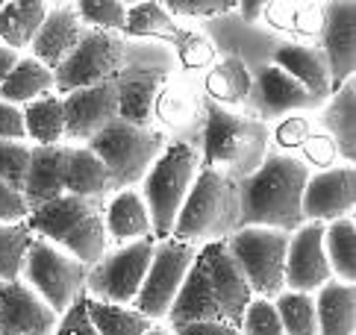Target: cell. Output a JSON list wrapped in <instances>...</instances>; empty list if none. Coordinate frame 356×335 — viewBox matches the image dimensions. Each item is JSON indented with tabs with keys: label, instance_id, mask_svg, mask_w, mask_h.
<instances>
[{
	"label": "cell",
	"instance_id": "1",
	"mask_svg": "<svg viewBox=\"0 0 356 335\" xmlns=\"http://www.w3.org/2000/svg\"><path fill=\"white\" fill-rule=\"evenodd\" d=\"M309 168L289 153H268L265 162L248 179L238 183V229L241 227H268L280 233H295L303 224V188Z\"/></svg>",
	"mask_w": 356,
	"mask_h": 335
},
{
	"label": "cell",
	"instance_id": "2",
	"mask_svg": "<svg viewBox=\"0 0 356 335\" xmlns=\"http://www.w3.org/2000/svg\"><path fill=\"white\" fill-rule=\"evenodd\" d=\"M268 145V124L207 103V112H203V168H212V171L241 183L265 162Z\"/></svg>",
	"mask_w": 356,
	"mask_h": 335
},
{
	"label": "cell",
	"instance_id": "3",
	"mask_svg": "<svg viewBox=\"0 0 356 335\" xmlns=\"http://www.w3.org/2000/svg\"><path fill=\"white\" fill-rule=\"evenodd\" d=\"M33 236L50 241L65 250L86 268H95L106 256V227H104V200H86L74 195H62L27 218Z\"/></svg>",
	"mask_w": 356,
	"mask_h": 335
},
{
	"label": "cell",
	"instance_id": "4",
	"mask_svg": "<svg viewBox=\"0 0 356 335\" xmlns=\"http://www.w3.org/2000/svg\"><path fill=\"white\" fill-rule=\"evenodd\" d=\"M238 183L212 168H203L195 177L192 191L174 221L171 238L203 247L212 241H227L238 229Z\"/></svg>",
	"mask_w": 356,
	"mask_h": 335
},
{
	"label": "cell",
	"instance_id": "5",
	"mask_svg": "<svg viewBox=\"0 0 356 335\" xmlns=\"http://www.w3.org/2000/svg\"><path fill=\"white\" fill-rule=\"evenodd\" d=\"M200 171V156L188 141H171L162 156L150 165L145 183V206L150 215L154 238L165 241L174 233V221L192 191V183Z\"/></svg>",
	"mask_w": 356,
	"mask_h": 335
},
{
	"label": "cell",
	"instance_id": "6",
	"mask_svg": "<svg viewBox=\"0 0 356 335\" xmlns=\"http://www.w3.org/2000/svg\"><path fill=\"white\" fill-rule=\"evenodd\" d=\"M86 147L104 162L112 191H124L136 183H142L150 171V165L168 147V141H165V133L159 126H133L115 118Z\"/></svg>",
	"mask_w": 356,
	"mask_h": 335
},
{
	"label": "cell",
	"instance_id": "7",
	"mask_svg": "<svg viewBox=\"0 0 356 335\" xmlns=\"http://www.w3.org/2000/svg\"><path fill=\"white\" fill-rule=\"evenodd\" d=\"M233 259L238 262L245 274L253 297L274 300L283 294V274H286V250H289V233L268 227H241L227 238Z\"/></svg>",
	"mask_w": 356,
	"mask_h": 335
},
{
	"label": "cell",
	"instance_id": "8",
	"mask_svg": "<svg viewBox=\"0 0 356 335\" xmlns=\"http://www.w3.org/2000/svg\"><path fill=\"white\" fill-rule=\"evenodd\" d=\"M21 277L56 315H65L68 306L86 294L88 268L50 241L33 236Z\"/></svg>",
	"mask_w": 356,
	"mask_h": 335
},
{
	"label": "cell",
	"instance_id": "9",
	"mask_svg": "<svg viewBox=\"0 0 356 335\" xmlns=\"http://www.w3.org/2000/svg\"><path fill=\"white\" fill-rule=\"evenodd\" d=\"M127 42L118 33L86 30L68 59L54 71V92L65 97L77 88H88L106 80H115L124 71Z\"/></svg>",
	"mask_w": 356,
	"mask_h": 335
},
{
	"label": "cell",
	"instance_id": "10",
	"mask_svg": "<svg viewBox=\"0 0 356 335\" xmlns=\"http://www.w3.org/2000/svg\"><path fill=\"white\" fill-rule=\"evenodd\" d=\"M154 238H142L133 244H121L118 250H106V256L86 277V297L100 303L130 306L147 274L150 256H154Z\"/></svg>",
	"mask_w": 356,
	"mask_h": 335
},
{
	"label": "cell",
	"instance_id": "11",
	"mask_svg": "<svg viewBox=\"0 0 356 335\" xmlns=\"http://www.w3.org/2000/svg\"><path fill=\"white\" fill-rule=\"evenodd\" d=\"M197 250L200 247H192V244L177 241V238H165V241L154 244V256H150L142 291H138V297L133 300V309L138 315H145L147 320L168 318V309L183 286Z\"/></svg>",
	"mask_w": 356,
	"mask_h": 335
},
{
	"label": "cell",
	"instance_id": "12",
	"mask_svg": "<svg viewBox=\"0 0 356 335\" xmlns=\"http://www.w3.org/2000/svg\"><path fill=\"white\" fill-rule=\"evenodd\" d=\"M330 279H333V270H330L327 253H324V224L307 221L289 236L283 286L286 291L312 294L318 288H324Z\"/></svg>",
	"mask_w": 356,
	"mask_h": 335
},
{
	"label": "cell",
	"instance_id": "13",
	"mask_svg": "<svg viewBox=\"0 0 356 335\" xmlns=\"http://www.w3.org/2000/svg\"><path fill=\"white\" fill-rule=\"evenodd\" d=\"M356 203V171L353 165H336L330 171L309 174L303 188V221L333 224L353 215Z\"/></svg>",
	"mask_w": 356,
	"mask_h": 335
},
{
	"label": "cell",
	"instance_id": "14",
	"mask_svg": "<svg viewBox=\"0 0 356 335\" xmlns=\"http://www.w3.org/2000/svg\"><path fill=\"white\" fill-rule=\"evenodd\" d=\"M62 112H65V138L92 141L100 130L118 118V85L115 80L77 88L62 97Z\"/></svg>",
	"mask_w": 356,
	"mask_h": 335
},
{
	"label": "cell",
	"instance_id": "15",
	"mask_svg": "<svg viewBox=\"0 0 356 335\" xmlns=\"http://www.w3.org/2000/svg\"><path fill=\"white\" fill-rule=\"evenodd\" d=\"M59 315L24 279L0 282V335H54Z\"/></svg>",
	"mask_w": 356,
	"mask_h": 335
},
{
	"label": "cell",
	"instance_id": "16",
	"mask_svg": "<svg viewBox=\"0 0 356 335\" xmlns=\"http://www.w3.org/2000/svg\"><path fill=\"white\" fill-rule=\"evenodd\" d=\"M321 54L327 59L333 92H339L356 71V3L350 0L324 6Z\"/></svg>",
	"mask_w": 356,
	"mask_h": 335
},
{
	"label": "cell",
	"instance_id": "17",
	"mask_svg": "<svg viewBox=\"0 0 356 335\" xmlns=\"http://www.w3.org/2000/svg\"><path fill=\"white\" fill-rule=\"evenodd\" d=\"M250 106L257 109L259 121L265 124L268 118H283V115L295 109H309L321 106V100L309 95L298 80H291L286 71L277 65H262L257 76H250Z\"/></svg>",
	"mask_w": 356,
	"mask_h": 335
},
{
	"label": "cell",
	"instance_id": "18",
	"mask_svg": "<svg viewBox=\"0 0 356 335\" xmlns=\"http://www.w3.org/2000/svg\"><path fill=\"white\" fill-rule=\"evenodd\" d=\"M200 256H203V262H207L209 282H212V288H215V297H218V303H221L224 320H227V324H233V327H238L248 303L253 300V291L248 286L245 274H241L238 262L233 259V253H230V247H227V241L203 244Z\"/></svg>",
	"mask_w": 356,
	"mask_h": 335
},
{
	"label": "cell",
	"instance_id": "19",
	"mask_svg": "<svg viewBox=\"0 0 356 335\" xmlns=\"http://www.w3.org/2000/svg\"><path fill=\"white\" fill-rule=\"evenodd\" d=\"M168 320H171V327L197 324V320H224L221 303L215 297V288L209 282V270H207V262H203L200 250H197L195 262L188 268L183 286L168 309Z\"/></svg>",
	"mask_w": 356,
	"mask_h": 335
},
{
	"label": "cell",
	"instance_id": "20",
	"mask_svg": "<svg viewBox=\"0 0 356 335\" xmlns=\"http://www.w3.org/2000/svg\"><path fill=\"white\" fill-rule=\"evenodd\" d=\"M86 33V27L77 18V9L74 6H50L47 18L42 24V30L33 38V59L42 62L47 71H56L62 62L68 59V54L77 47L80 35Z\"/></svg>",
	"mask_w": 356,
	"mask_h": 335
},
{
	"label": "cell",
	"instance_id": "21",
	"mask_svg": "<svg viewBox=\"0 0 356 335\" xmlns=\"http://www.w3.org/2000/svg\"><path fill=\"white\" fill-rule=\"evenodd\" d=\"M68 150H71V147H65V145L33 147V150H30L27 183H24V200H27L30 212L65 195Z\"/></svg>",
	"mask_w": 356,
	"mask_h": 335
},
{
	"label": "cell",
	"instance_id": "22",
	"mask_svg": "<svg viewBox=\"0 0 356 335\" xmlns=\"http://www.w3.org/2000/svg\"><path fill=\"white\" fill-rule=\"evenodd\" d=\"M203 112H207V103L186 80H165L154 103V118L177 136H188L203 126Z\"/></svg>",
	"mask_w": 356,
	"mask_h": 335
},
{
	"label": "cell",
	"instance_id": "23",
	"mask_svg": "<svg viewBox=\"0 0 356 335\" xmlns=\"http://www.w3.org/2000/svg\"><path fill=\"white\" fill-rule=\"evenodd\" d=\"M274 65L286 71L291 80H298L309 95L318 100H327L333 95V83H330V68L321 54V47L315 44H300V42H286L274 50Z\"/></svg>",
	"mask_w": 356,
	"mask_h": 335
},
{
	"label": "cell",
	"instance_id": "24",
	"mask_svg": "<svg viewBox=\"0 0 356 335\" xmlns=\"http://www.w3.org/2000/svg\"><path fill=\"white\" fill-rule=\"evenodd\" d=\"M162 71H121L118 85V118L133 126H154V103L165 85Z\"/></svg>",
	"mask_w": 356,
	"mask_h": 335
},
{
	"label": "cell",
	"instance_id": "25",
	"mask_svg": "<svg viewBox=\"0 0 356 335\" xmlns=\"http://www.w3.org/2000/svg\"><path fill=\"white\" fill-rule=\"evenodd\" d=\"M104 227H106V238L118 241V244L154 238L147 206H145L142 195L133 188L115 191V197L104 203Z\"/></svg>",
	"mask_w": 356,
	"mask_h": 335
},
{
	"label": "cell",
	"instance_id": "26",
	"mask_svg": "<svg viewBox=\"0 0 356 335\" xmlns=\"http://www.w3.org/2000/svg\"><path fill=\"white\" fill-rule=\"evenodd\" d=\"M315 335H356V288L353 282L330 279L315 294Z\"/></svg>",
	"mask_w": 356,
	"mask_h": 335
},
{
	"label": "cell",
	"instance_id": "27",
	"mask_svg": "<svg viewBox=\"0 0 356 335\" xmlns=\"http://www.w3.org/2000/svg\"><path fill=\"white\" fill-rule=\"evenodd\" d=\"M321 121L327 126V136L336 141L339 156L348 165L356 159V83L348 80L339 92L330 95Z\"/></svg>",
	"mask_w": 356,
	"mask_h": 335
},
{
	"label": "cell",
	"instance_id": "28",
	"mask_svg": "<svg viewBox=\"0 0 356 335\" xmlns=\"http://www.w3.org/2000/svg\"><path fill=\"white\" fill-rule=\"evenodd\" d=\"M50 12V3L44 0H12V3L0 6V42L9 50H24L33 44L35 33Z\"/></svg>",
	"mask_w": 356,
	"mask_h": 335
},
{
	"label": "cell",
	"instance_id": "29",
	"mask_svg": "<svg viewBox=\"0 0 356 335\" xmlns=\"http://www.w3.org/2000/svg\"><path fill=\"white\" fill-rule=\"evenodd\" d=\"M112 191L109 174L104 162L88 147H71L68 150V168H65V195L86 197V200H104Z\"/></svg>",
	"mask_w": 356,
	"mask_h": 335
},
{
	"label": "cell",
	"instance_id": "30",
	"mask_svg": "<svg viewBox=\"0 0 356 335\" xmlns=\"http://www.w3.org/2000/svg\"><path fill=\"white\" fill-rule=\"evenodd\" d=\"M50 92H54V71H47L42 62H35L33 56L18 59L15 68L0 83V100L12 103V106H18V109L50 95Z\"/></svg>",
	"mask_w": 356,
	"mask_h": 335
},
{
	"label": "cell",
	"instance_id": "31",
	"mask_svg": "<svg viewBox=\"0 0 356 335\" xmlns=\"http://www.w3.org/2000/svg\"><path fill=\"white\" fill-rule=\"evenodd\" d=\"M209 103L215 106H236L250 97V71L238 56H224L207 71V83H203Z\"/></svg>",
	"mask_w": 356,
	"mask_h": 335
},
{
	"label": "cell",
	"instance_id": "32",
	"mask_svg": "<svg viewBox=\"0 0 356 335\" xmlns=\"http://www.w3.org/2000/svg\"><path fill=\"white\" fill-rule=\"evenodd\" d=\"M21 112L24 130H27V138L35 141V147H54L65 138V112H62V97L56 92L27 103Z\"/></svg>",
	"mask_w": 356,
	"mask_h": 335
},
{
	"label": "cell",
	"instance_id": "33",
	"mask_svg": "<svg viewBox=\"0 0 356 335\" xmlns=\"http://www.w3.org/2000/svg\"><path fill=\"white\" fill-rule=\"evenodd\" d=\"M324 253L339 282L356 279V224L353 218L324 224Z\"/></svg>",
	"mask_w": 356,
	"mask_h": 335
},
{
	"label": "cell",
	"instance_id": "34",
	"mask_svg": "<svg viewBox=\"0 0 356 335\" xmlns=\"http://www.w3.org/2000/svg\"><path fill=\"white\" fill-rule=\"evenodd\" d=\"M124 35H142V38H162V42H177L180 27L174 18L165 12L156 0H142V3L127 6V21H124Z\"/></svg>",
	"mask_w": 356,
	"mask_h": 335
},
{
	"label": "cell",
	"instance_id": "35",
	"mask_svg": "<svg viewBox=\"0 0 356 335\" xmlns=\"http://www.w3.org/2000/svg\"><path fill=\"white\" fill-rule=\"evenodd\" d=\"M88 318L97 329V335H145L154 320L138 315L133 306H115V303H100L88 297Z\"/></svg>",
	"mask_w": 356,
	"mask_h": 335
},
{
	"label": "cell",
	"instance_id": "36",
	"mask_svg": "<svg viewBox=\"0 0 356 335\" xmlns=\"http://www.w3.org/2000/svg\"><path fill=\"white\" fill-rule=\"evenodd\" d=\"M274 309L280 315L286 335H315V297L312 294H298V291H283L274 297Z\"/></svg>",
	"mask_w": 356,
	"mask_h": 335
},
{
	"label": "cell",
	"instance_id": "37",
	"mask_svg": "<svg viewBox=\"0 0 356 335\" xmlns=\"http://www.w3.org/2000/svg\"><path fill=\"white\" fill-rule=\"evenodd\" d=\"M33 233L24 224H0V282L21 279L24 259H27Z\"/></svg>",
	"mask_w": 356,
	"mask_h": 335
},
{
	"label": "cell",
	"instance_id": "38",
	"mask_svg": "<svg viewBox=\"0 0 356 335\" xmlns=\"http://www.w3.org/2000/svg\"><path fill=\"white\" fill-rule=\"evenodd\" d=\"M83 27L88 30H104V33H124L127 21V3L121 0H83L74 6Z\"/></svg>",
	"mask_w": 356,
	"mask_h": 335
},
{
	"label": "cell",
	"instance_id": "39",
	"mask_svg": "<svg viewBox=\"0 0 356 335\" xmlns=\"http://www.w3.org/2000/svg\"><path fill=\"white\" fill-rule=\"evenodd\" d=\"M177 56H180L186 71H200V68H212L218 62V50H215L212 38L207 33L197 30H180L177 35Z\"/></svg>",
	"mask_w": 356,
	"mask_h": 335
},
{
	"label": "cell",
	"instance_id": "40",
	"mask_svg": "<svg viewBox=\"0 0 356 335\" xmlns=\"http://www.w3.org/2000/svg\"><path fill=\"white\" fill-rule=\"evenodd\" d=\"M30 145L27 141H0V179L24 195L30 168Z\"/></svg>",
	"mask_w": 356,
	"mask_h": 335
},
{
	"label": "cell",
	"instance_id": "41",
	"mask_svg": "<svg viewBox=\"0 0 356 335\" xmlns=\"http://www.w3.org/2000/svg\"><path fill=\"white\" fill-rule=\"evenodd\" d=\"M238 329L241 335H286L277 309H274V300H262V297H253L248 303Z\"/></svg>",
	"mask_w": 356,
	"mask_h": 335
},
{
	"label": "cell",
	"instance_id": "42",
	"mask_svg": "<svg viewBox=\"0 0 356 335\" xmlns=\"http://www.w3.org/2000/svg\"><path fill=\"white\" fill-rule=\"evenodd\" d=\"M162 6L171 18H218L233 12L238 3L236 0H168Z\"/></svg>",
	"mask_w": 356,
	"mask_h": 335
},
{
	"label": "cell",
	"instance_id": "43",
	"mask_svg": "<svg viewBox=\"0 0 356 335\" xmlns=\"http://www.w3.org/2000/svg\"><path fill=\"white\" fill-rule=\"evenodd\" d=\"M298 159L307 168L312 165V168H318V171H330V168L339 165V147L327 133H312L307 141H303Z\"/></svg>",
	"mask_w": 356,
	"mask_h": 335
},
{
	"label": "cell",
	"instance_id": "44",
	"mask_svg": "<svg viewBox=\"0 0 356 335\" xmlns=\"http://www.w3.org/2000/svg\"><path fill=\"white\" fill-rule=\"evenodd\" d=\"M88 297H77L65 315H59V324H56V332L54 335H97L92 318H88Z\"/></svg>",
	"mask_w": 356,
	"mask_h": 335
},
{
	"label": "cell",
	"instance_id": "45",
	"mask_svg": "<svg viewBox=\"0 0 356 335\" xmlns=\"http://www.w3.org/2000/svg\"><path fill=\"white\" fill-rule=\"evenodd\" d=\"M312 124L309 118H303V115H289V118H283L277 124V130H274V141L283 150H300L303 147V141H307L312 136Z\"/></svg>",
	"mask_w": 356,
	"mask_h": 335
},
{
	"label": "cell",
	"instance_id": "46",
	"mask_svg": "<svg viewBox=\"0 0 356 335\" xmlns=\"http://www.w3.org/2000/svg\"><path fill=\"white\" fill-rule=\"evenodd\" d=\"M324 30V3H295L291 33L300 38H315Z\"/></svg>",
	"mask_w": 356,
	"mask_h": 335
},
{
	"label": "cell",
	"instance_id": "47",
	"mask_svg": "<svg viewBox=\"0 0 356 335\" xmlns=\"http://www.w3.org/2000/svg\"><path fill=\"white\" fill-rule=\"evenodd\" d=\"M30 218V206L21 191L0 179V224H24Z\"/></svg>",
	"mask_w": 356,
	"mask_h": 335
},
{
	"label": "cell",
	"instance_id": "48",
	"mask_svg": "<svg viewBox=\"0 0 356 335\" xmlns=\"http://www.w3.org/2000/svg\"><path fill=\"white\" fill-rule=\"evenodd\" d=\"M0 141H27L24 130V112L12 103L0 100Z\"/></svg>",
	"mask_w": 356,
	"mask_h": 335
},
{
	"label": "cell",
	"instance_id": "49",
	"mask_svg": "<svg viewBox=\"0 0 356 335\" xmlns=\"http://www.w3.org/2000/svg\"><path fill=\"white\" fill-rule=\"evenodd\" d=\"M262 18L271 24L280 33H291V21H295V3H286V0H268L262 6Z\"/></svg>",
	"mask_w": 356,
	"mask_h": 335
},
{
	"label": "cell",
	"instance_id": "50",
	"mask_svg": "<svg viewBox=\"0 0 356 335\" xmlns=\"http://www.w3.org/2000/svg\"><path fill=\"white\" fill-rule=\"evenodd\" d=\"M174 335H241L238 327L227 324V320H197V324H180L171 327Z\"/></svg>",
	"mask_w": 356,
	"mask_h": 335
},
{
	"label": "cell",
	"instance_id": "51",
	"mask_svg": "<svg viewBox=\"0 0 356 335\" xmlns=\"http://www.w3.org/2000/svg\"><path fill=\"white\" fill-rule=\"evenodd\" d=\"M262 6H265V0H245V3H238L236 9L241 12V18L248 24H257L262 18Z\"/></svg>",
	"mask_w": 356,
	"mask_h": 335
},
{
	"label": "cell",
	"instance_id": "52",
	"mask_svg": "<svg viewBox=\"0 0 356 335\" xmlns=\"http://www.w3.org/2000/svg\"><path fill=\"white\" fill-rule=\"evenodd\" d=\"M18 59H21V56L15 54V50H9V47L0 44V83L6 80V74L15 68V62H18Z\"/></svg>",
	"mask_w": 356,
	"mask_h": 335
},
{
	"label": "cell",
	"instance_id": "53",
	"mask_svg": "<svg viewBox=\"0 0 356 335\" xmlns=\"http://www.w3.org/2000/svg\"><path fill=\"white\" fill-rule=\"evenodd\" d=\"M145 335H174V332L171 329H162V327H150Z\"/></svg>",
	"mask_w": 356,
	"mask_h": 335
},
{
	"label": "cell",
	"instance_id": "54",
	"mask_svg": "<svg viewBox=\"0 0 356 335\" xmlns=\"http://www.w3.org/2000/svg\"><path fill=\"white\" fill-rule=\"evenodd\" d=\"M0 6H3V3H0Z\"/></svg>",
	"mask_w": 356,
	"mask_h": 335
}]
</instances>
